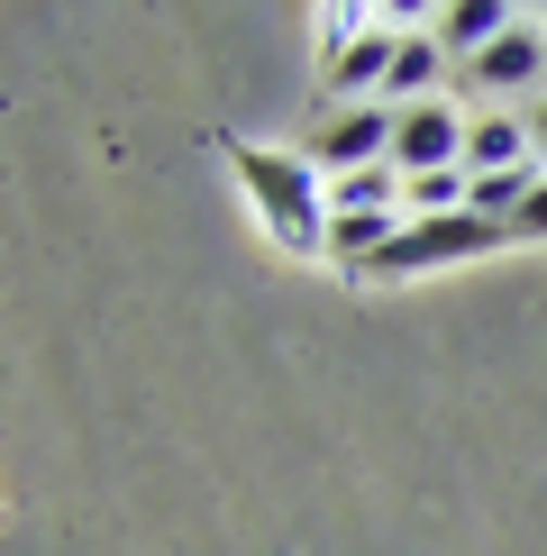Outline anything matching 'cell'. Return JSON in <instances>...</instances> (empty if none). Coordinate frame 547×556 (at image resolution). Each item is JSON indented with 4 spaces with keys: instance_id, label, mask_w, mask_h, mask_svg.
<instances>
[{
    "instance_id": "5",
    "label": "cell",
    "mask_w": 547,
    "mask_h": 556,
    "mask_svg": "<svg viewBox=\"0 0 547 556\" xmlns=\"http://www.w3.org/2000/svg\"><path fill=\"white\" fill-rule=\"evenodd\" d=\"M393 55H402V28H365L347 55L319 64V110H365V101H383V83H393Z\"/></svg>"
},
{
    "instance_id": "11",
    "label": "cell",
    "mask_w": 547,
    "mask_h": 556,
    "mask_svg": "<svg viewBox=\"0 0 547 556\" xmlns=\"http://www.w3.org/2000/svg\"><path fill=\"white\" fill-rule=\"evenodd\" d=\"M530 147H538V174H547V101L530 110Z\"/></svg>"
},
{
    "instance_id": "10",
    "label": "cell",
    "mask_w": 547,
    "mask_h": 556,
    "mask_svg": "<svg viewBox=\"0 0 547 556\" xmlns=\"http://www.w3.org/2000/svg\"><path fill=\"white\" fill-rule=\"evenodd\" d=\"M511 238H547V174H538V192L520 201V219H511Z\"/></svg>"
},
{
    "instance_id": "6",
    "label": "cell",
    "mask_w": 547,
    "mask_h": 556,
    "mask_svg": "<svg viewBox=\"0 0 547 556\" xmlns=\"http://www.w3.org/2000/svg\"><path fill=\"white\" fill-rule=\"evenodd\" d=\"M456 74H466L474 91H493V101H511V91L547 83V28H530V18H520L511 37H493L484 55H474V64H456Z\"/></svg>"
},
{
    "instance_id": "2",
    "label": "cell",
    "mask_w": 547,
    "mask_h": 556,
    "mask_svg": "<svg viewBox=\"0 0 547 556\" xmlns=\"http://www.w3.org/2000/svg\"><path fill=\"white\" fill-rule=\"evenodd\" d=\"M511 228L484 211H456V219H410L374 265H356V283H402V274H438V265H474L484 247H501Z\"/></svg>"
},
{
    "instance_id": "7",
    "label": "cell",
    "mask_w": 547,
    "mask_h": 556,
    "mask_svg": "<svg viewBox=\"0 0 547 556\" xmlns=\"http://www.w3.org/2000/svg\"><path fill=\"white\" fill-rule=\"evenodd\" d=\"M511 28H520L511 0H447V10H429V37H438L456 64H474L493 37H511Z\"/></svg>"
},
{
    "instance_id": "3",
    "label": "cell",
    "mask_w": 547,
    "mask_h": 556,
    "mask_svg": "<svg viewBox=\"0 0 547 556\" xmlns=\"http://www.w3.org/2000/svg\"><path fill=\"white\" fill-rule=\"evenodd\" d=\"M393 128H402V110L393 101H365V110H319V128H310V174L319 182H347L365 165H393Z\"/></svg>"
},
{
    "instance_id": "8",
    "label": "cell",
    "mask_w": 547,
    "mask_h": 556,
    "mask_svg": "<svg viewBox=\"0 0 547 556\" xmlns=\"http://www.w3.org/2000/svg\"><path fill=\"white\" fill-rule=\"evenodd\" d=\"M447 46L429 37V28H402V55H393V83H383V101L410 110V101H438V83H447Z\"/></svg>"
},
{
    "instance_id": "4",
    "label": "cell",
    "mask_w": 547,
    "mask_h": 556,
    "mask_svg": "<svg viewBox=\"0 0 547 556\" xmlns=\"http://www.w3.org/2000/svg\"><path fill=\"white\" fill-rule=\"evenodd\" d=\"M466 128H474V119L447 101V91H438V101H410L402 128H393V174H402V182L456 174V165H466Z\"/></svg>"
},
{
    "instance_id": "9",
    "label": "cell",
    "mask_w": 547,
    "mask_h": 556,
    "mask_svg": "<svg viewBox=\"0 0 547 556\" xmlns=\"http://www.w3.org/2000/svg\"><path fill=\"white\" fill-rule=\"evenodd\" d=\"M538 147H530V119H474L466 128V174H530Z\"/></svg>"
},
{
    "instance_id": "1",
    "label": "cell",
    "mask_w": 547,
    "mask_h": 556,
    "mask_svg": "<svg viewBox=\"0 0 547 556\" xmlns=\"http://www.w3.org/2000/svg\"><path fill=\"white\" fill-rule=\"evenodd\" d=\"M219 155H228V174H238V192L256 201V228L283 256H302L319 265L329 256V182L310 174V155H283V147H246V137H219Z\"/></svg>"
}]
</instances>
